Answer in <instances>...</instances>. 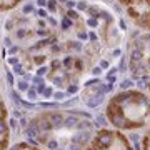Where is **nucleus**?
I'll return each mask as SVG.
<instances>
[{
    "mask_svg": "<svg viewBox=\"0 0 150 150\" xmlns=\"http://www.w3.org/2000/svg\"><path fill=\"white\" fill-rule=\"evenodd\" d=\"M77 129H78V130H83V129L87 130V129H89V122H78V123H77Z\"/></svg>",
    "mask_w": 150,
    "mask_h": 150,
    "instance_id": "nucleus-14",
    "label": "nucleus"
},
{
    "mask_svg": "<svg viewBox=\"0 0 150 150\" xmlns=\"http://www.w3.org/2000/svg\"><path fill=\"white\" fill-rule=\"evenodd\" d=\"M23 12H25V14H28V12H34V5H25V7H23Z\"/></svg>",
    "mask_w": 150,
    "mask_h": 150,
    "instance_id": "nucleus-28",
    "label": "nucleus"
},
{
    "mask_svg": "<svg viewBox=\"0 0 150 150\" xmlns=\"http://www.w3.org/2000/svg\"><path fill=\"white\" fill-rule=\"evenodd\" d=\"M67 17H68V19H77V14H75V12H68Z\"/></svg>",
    "mask_w": 150,
    "mask_h": 150,
    "instance_id": "nucleus-42",
    "label": "nucleus"
},
{
    "mask_svg": "<svg viewBox=\"0 0 150 150\" xmlns=\"http://www.w3.org/2000/svg\"><path fill=\"white\" fill-rule=\"evenodd\" d=\"M5 130H7L5 123H3V122H0V135H3V133H5Z\"/></svg>",
    "mask_w": 150,
    "mask_h": 150,
    "instance_id": "nucleus-30",
    "label": "nucleus"
},
{
    "mask_svg": "<svg viewBox=\"0 0 150 150\" xmlns=\"http://www.w3.org/2000/svg\"><path fill=\"white\" fill-rule=\"evenodd\" d=\"M47 3H48L47 0H37V5H40V7H45Z\"/></svg>",
    "mask_w": 150,
    "mask_h": 150,
    "instance_id": "nucleus-36",
    "label": "nucleus"
},
{
    "mask_svg": "<svg viewBox=\"0 0 150 150\" xmlns=\"http://www.w3.org/2000/svg\"><path fill=\"white\" fill-rule=\"evenodd\" d=\"M132 85H133V82L127 78V80H122V83H120V89H122V90H125V89H130Z\"/></svg>",
    "mask_w": 150,
    "mask_h": 150,
    "instance_id": "nucleus-9",
    "label": "nucleus"
},
{
    "mask_svg": "<svg viewBox=\"0 0 150 150\" xmlns=\"http://www.w3.org/2000/svg\"><path fill=\"white\" fill-rule=\"evenodd\" d=\"M55 85L62 87V78H60V77H57V78H55Z\"/></svg>",
    "mask_w": 150,
    "mask_h": 150,
    "instance_id": "nucleus-43",
    "label": "nucleus"
},
{
    "mask_svg": "<svg viewBox=\"0 0 150 150\" xmlns=\"http://www.w3.org/2000/svg\"><path fill=\"white\" fill-rule=\"evenodd\" d=\"M32 80H34V83H39V85H43V80H42V77H34Z\"/></svg>",
    "mask_w": 150,
    "mask_h": 150,
    "instance_id": "nucleus-27",
    "label": "nucleus"
},
{
    "mask_svg": "<svg viewBox=\"0 0 150 150\" xmlns=\"http://www.w3.org/2000/svg\"><path fill=\"white\" fill-rule=\"evenodd\" d=\"M54 97L57 98V100H62V98H65V94H62V92H57Z\"/></svg>",
    "mask_w": 150,
    "mask_h": 150,
    "instance_id": "nucleus-31",
    "label": "nucleus"
},
{
    "mask_svg": "<svg viewBox=\"0 0 150 150\" xmlns=\"http://www.w3.org/2000/svg\"><path fill=\"white\" fill-rule=\"evenodd\" d=\"M67 7H68V8L75 7V2H72V0H67Z\"/></svg>",
    "mask_w": 150,
    "mask_h": 150,
    "instance_id": "nucleus-44",
    "label": "nucleus"
},
{
    "mask_svg": "<svg viewBox=\"0 0 150 150\" xmlns=\"http://www.w3.org/2000/svg\"><path fill=\"white\" fill-rule=\"evenodd\" d=\"M7 82L10 83V85L14 83V77H12V74H7Z\"/></svg>",
    "mask_w": 150,
    "mask_h": 150,
    "instance_id": "nucleus-39",
    "label": "nucleus"
},
{
    "mask_svg": "<svg viewBox=\"0 0 150 150\" xmlns=\"http://www.w3.org/2000/svg\"><path fill=\"white\" fill-rule=\"evenodd\" d=\"M89 138H90V132L89 130H80V132H77L74 137H72V142L74 143H80V145H83L85 142H89Z\"/></svg>",
    "mask_w": 150,
    "mask_h": 150,
    "instance_id": "nucleus-2",
    "label": "nucleus"
},
{
    "mask_svg": "<svg viewBox=\"0 0 150 150\" xmlns=\"http://www.w3.org/2000/svg\"><path fill=\"white\" fill-rule=\"evenodd\" d=\"M87 23H89L90 27H97V20H95V19H89V22H87Z\"/></svg>",
    "mask_w": 150,
    "mask_h": 150,
    "instance_id": "nucleus-34",
    "label": "nucleus"
},
{
    "mask_svg": "<svg viewBox=\"0 0 150 150\" xmlns=\"http://www.w3.org/2000/svg\"><path fill=\"white\" fill-rule=\"evenodd\" d=\"M19 89L20 90H28V83L25 82V80H22V82H19Z\"/></svg>",
    "mask_w": 150,
    "mask_h": 150,
    "instance_id": "nucleus-20",
    "label": "nucleus"
},
{
    "mask_svg": "<svg viewBox=\"0 0 150 150\" xmlns=\"http://www.w3.org/2000/svg\"><path fill=\"white\" fill-rule=\"evenodd\" d=\"M70 25H72V20H70L68 17H65V19L62 20V28H65V30H68V28H70Z\"/></svg>",
    "mask_w": 150,
    "mask_h": 150,
    "instance_id": "nucleus-10",
    "label": "nucleus"
},
{
    "mask_svg": "<svg viewBox=\"0 0 150 150\" xmlns=\"http://www.w3.org/2000/svg\"><path fill=\"white\" fill-rule=\"evenodd\" d=\"M70 47H72V48H75V50H80V48H82L78 42H72V45H70Z\"/></svg>",
    "mask_w": 150,
    "mask_h": 150,
    "instance_id": "nucleus-32",
    "label": "nucleus"
},
{
    "mask_svg": "<svg viewBox=\"0 0 150 150\" xmlns=\"http://www.w3.org/2000/svg\"><path fill=\"white\" fill-rule=\"evenodd\" d=\"M27 95H28V98H35V95H37V89H35V87L28 89L27 90Z\"/></svg>",
    "mask_w": 150,
    "mask_h": 150,
    "instance_id": "nucleus-11",
    "label": "nucleus"
},
{
    "mask_svg": "<svg viewBox=\"0 0 150 150\" xmlns=\"http://www.w3.org/2000/svg\"><path fill=\"white\" fill-rule=\"evenodd\" d=\"M37 14H39V17H43V19L47 17V12H45V10H39Z\"/></svg>",
    "mask_w": 150,
    "mask_h": 150,
    "instance_id": "nucleus-41",
    "label": "nucleus"
},
{
    "mask_svg": "<svg viewBox=\"0 0 150 150\" xmlns=\"http://www.w3.org/2000/svg\"><path fill=\"white\" fill-rule=\"evenodd\" d=\"M52 127H54V125L50 123V120H48V118H42V120H40V125H39V129H40L43 133H45V132H48V130H52Z\"/></svg>",
    "mask_w": 150,
    "mask_h": 150,
    "instance_id": "nucleus-6",
    "label": "nucleus"
},
{
    "mask_svg": "<svg viewBox=\"0 0 150 150\" xmlns=\"http://www.w3.org/2000/svg\"><path fill=\"white\" fill-rule=\"evenodd\" d=\"M97 122H98V125H107V120L103 115H97Z\"/></svg>",
    "mask_w": 150,
    "mask_h": 150,
    "instance_id": "nucleus-17",
    "label": "nucleus"
},
{
    "mask_svg": "<svg viewBox=\"0 0 150 150\" xmlns=\"http://www.w3.org/2000/svg\"><path fill=\"white\" fill-rule=\"evenodd\" d=\"M100 65H102L103 68H107V67H109V63H107V62H105V60H102V62H100Z\"/></svg>",
    "mask_w": 150,
    "mask_h": 150,
    "instance_id": "nucleus-51",
    "label": "nucleus"
},
{
    "mask_svg": "<svg viewBox=\"0 0 150 150\" xmlns=\"http://www.w3.org/2000/svg\"><path fill=\"white\" fill-rule=\"evenodd\" d=\"M57 150H65V149H57Z\"/></svg>",
    "mask_w": 150,
    "mask_h": 150,
    "instance_id": "nucleus-58",
    "label": "nucleus"
},
{
    "mask_svg": "<svg viewBox=\"0 0 150 150\" xmlns=\"http://www.w3.org/2000/svg\"><path fill=\"white\" fill-rule=\"evenodd\" d=\"M43 60H45V57H42V55H39V57H35V62H37V63H42Z\"/></svg>",
    "mask_w": 150,
    "mask_h": 150,
    "instance_id": "nucleus-37",
    "label": "nucleus"
},
{
    "mask_svg": "<svg viewBox=\"0 0 150 150\" xmlns=\"http://www.w3.org/2000/svg\"><path fill=\"white\" fill-rule=\"evenodd\" d=\"M58 2H67V0H58Z\"/></svg>",
    "mask_w": 150,
    "mask_h": 150,
    "instance_id": "nucleus-57",
    "label": "nucleus"
},
{
    "mask_svg": "<svg viewBox=\"0 0 150 150\" xmlns=\"http://www.w3.org/2000/svg\"><path fill=\"white\" fill-rule=\"evenodd\" d=\"M78 37H80V39H83V40H85V39H87V34H85V32H78Z\"/></svg>",
    "mask_w": 150,
    "mask_h": 150,
    "instance_id": "nucleus-46",
    "label": "nucleus"
},
{
    "mask_svg": "<svg viewBox=\"0 0 150 150\" xmlns=\"http://www.w3.org/2000/svg\"><path fill=\"white\" fill-rule=\"evenodd\" d=\"M63 65H65V67H70V65H72V58H70V57L65 58V60H63Z\"/></svg>",
    "mask_w": 150,
    "mask_h": 150,
    "instance_id": "nucleus-35",
    "label": "nucleus"
},
{
    "mask_svg": "<svg viewBox=\"0 0 150 150\" xmlns=\"http://www.w3.org/2000/svg\"><path fill=\"white\" fill-rule=\"evenodd\" d=\"M3 115H5V110H3V105L0 103V118H2Z\"/></svg>",
    "mask_w": 150,
    "mask_h": 150,
    "instance_id": "nucleus-45",
    "label": "nucleus"
},
{
    "mask_svg": "<svg viewBox=\"0 0 150 150\" xmlns=\"http://www.w3.org/2000/svg\"><path fill=\"white\" fill-rule=\"evenodd\" d=\"M92 72H94V75H98V74H100V68H98V67H95L94 70H92Z\"/></svg>",
    "mask_w": 150,
    "mask_h": 150,
    "instance_id": "nucleus-49",
    "label": "nucleus"
},
{
    "mask_svg": "<svg viewBox=\"0 0 150 150\" xmlns=\"http://www.w3.org/2000/svg\"><path fill=\"white\" fill-rule=\"evenodd\" d=\"M10 150H20V147H19V145H15V147H12Z\"/></svg>",
    "mask_w": 150,
    "mask_h": 150,
    "instance_id": "nucleus-55",
    "label": "nucleus"
},
{
    "mask_svg": "<svg viewBox=\"0 0 150 150\" xmlns=\"http://www.w3.org/2000/svg\"><path fill=\"white\" fill-rule=\"evenodd\" d=\"M47 70H48L47 67H40L39 70H37V75H39V77H42V75H45V74H47Z\"/></svg>",
    "mask_w": 150,
    "mask_h": 150,
    "instance_id": "nucleus-21",
    "label": "nucleus"
},
{
    "mask_svg": "<svg viewBox=\"0 0 150 150\" xmlns=\"http://www.w3.org/2000/svg\"><path fill=\"white\" fill-rule=\"evenodd\" d=\"M77 7H78V10H87V3H85V2H78V5H77Z\"/></svg>",
    "mask_w": 150,
    "mask_h": 150,
    "instance_id": "nucleus-25",
    "label": "nucleus"
},
{
    "mask_svg": "<svg viewBox=\"0 0 150 150\" xmlns=\"http://www.w3.org/2000/svg\"><path fill=\"white\" fill-rule=\"evenodd\" d=\"M147 80H149L147 77H143L142 80H138V87H140V89H145V87H147Z\"/></svg>",
    "mask_w": 150,
    "mask_h": 150,
    "instance_id": "nucleus-19",
    "label": "nucleus"
},
{
    "mask_svg": "<svg viewBox=\"0 0 150 150\" xmlns=\"http://www.w3.org/2000/svg\"><path fill=\"white\" fill-rule=\"evenodd\" d=\"M120 28H123V30H125V28H127V23H125V22H120Z\"/></svg>",
    "mask_w": 150,
    "mask_h": 150,
    "instance_id": "nucleus-52",
    "label": "nucleus"
},
{
    "mask_svg": "<svg viewBox=\"0 0 150 150\" xmlns=\"http://www.w3.org/2000/svg\"><path fill=\"white\" fill-rule=\"evenodd\" d=\"M52 50H54V52H58V50H60V47H58V45H54V47H52Z\"/></svg>",
    "mask_w": 150,
    "mask_h": 150,
    "instance_id": "nucleus-53",
    "label": "nucleus"
},
{
    "mask_svg": "<svg viewBox=\"0 0 150 150\" xmlns=\"http://www.w3.org/2000/svg\"><path fill=\"white\" fill-rule=\"evenodd\" d=\"M47 145H48V149H50V150H57V149H58V143L55 142V140H50Z\"/></svg>",
    "mask_w": 150,
    "mask_h": 150,
    "instance_id": "nucleus-16",
    "label": "nucleus"
},
{
    "mask_svg": "<svg viewBox=\"0 0 150 150\" xmlns=\"http://www.w3.org/2000/svg\"><path fill=\"white\" fill-rule=\"evenodd\" d=\"M77 123H78V120H77L74 115L68 117V118H65V120H63V125H65L67 129H70V127H77Z\"/></svg>",
    "mask_w": 150,
    "mask_h": 150,
    "instance_id": "nucleus-7",
    "label": "nucleus"
},
{
    "mask_svg": "<svg viewBox=\"0 0 150 150\" xmlns=\"http://www.w3.org/2000/svg\"><path fill=\"white\" fill-rule=\"evenodd\" d=\"M123 150H132V149H127V147H125V149H123Z\"/></svg>",
    "mask_w": 150,
    "mask_h": 150,
    "instance_id": "nucleus-56",
    "label": "nucleus"
},
{
    "mask_svg": "<svg viewBox=\"0 0 150 150\" xmlns=\"http://www.w3.org/2000/svg\"><path fill=\"white\" fill-rule=\"evenodd\" d=\"M48 120H50V123H52L54 127H60V125H63V118H62L60 114H50V115H48Z\"/></svg>",
    "mask_w": 150,
    "mask_h": 150,
    "instance_id": "nucleus-5",
    "label": "nucleus"
},
{
    "mask_svg": "<svg viewBox=\"0 0 150 150\" xmlns=\"http://www.w3.org/2000/svg\"><path fill=\"white\" fill-rule=\"evenodd\" d=\"M125 67H127L125 58H122V60H120V65H118V70H120V72H125Z\"/></svg>",
    "mask_w": 150,
    "mask_h": 150,
    "instance_id": "nucleus-23",
    "label": "nucleus"
},
{
    "mask_svg": "<svg viewBox=\"0 0 150 150\" xmlns=\"http://www.w3.org/2000/svg\"><path fill=\"white\" fill-rule=\"evenodd\" d=\"M55 3H57V0H48V10H50V12H55V10H57V7H55Z\"/></svg>",
    "mask_w": 150,
    "mask_h": 150,
    "instance_id": "nucleus-12",
    "label": "nucleus"
},
{
    "mask_svg": "<svg viewBox=\"0 0 150 150\" xmlns=\"http://www.w3.org/2000/svg\"><path fill=\"white\" fill-rule=\"evenodd\" d=\"M77 102H78V98H72V100H68V102H65L63 105H65V107H70V105H75Z\"/></svg>",
    "mask_w": 150,
    "mask_h": 150,
    "instance_id": "nucleus-24",
    "label": "nucleus"
},
{
    "mask_svg": "<svg viewBox=\"0 0 150 150\" xmlns=\"http://www.w3.org/2000/svg\"><path fill=\"white\" fill-rule=\"evenodd\" d=\"M103 102V94H95V95H92V98L87 100V105L89 107H97V105H100Z\"/></svg>",
    "mask_w": 150,
    "mask_h": 150,
    "instance_id": "nucleus-4",
    "label": "nucleus"
},
{
    "mask_svg": "<svg viewBox=\"0 0 150 150\" xmlns=\"http://www.w3.org/2000/svg\"><path fill=\"white\" fill-rule=\"evenodd\" d=\"M117 72V68H110V72H109V75H114Z\"/></svg>",
    "mask_w": 150,
    "mask_h": 150,
    "instance_id": "nucleus-54",
    "label": "nucleus"
},
{
    "mask_svg": "<svg viewBox=\"0 0 150 150\" xmlns=\"http://www.w3.org/2000/svg\"><path fill=\"white\" fill-rule=\"evenodd\" d=\"M58 67H60V62H58V60L52 62V68H58Z\"/></svg>",
    "mask_w": 150,
    "mask_h": 150,
    "instance_id": "nucleus-40",
    "label": "nucleus"
},
{
    "mask_svg": "<svg viewBox=\"0 0 150 150\" xmlns=\"http://www.w3.org/2000/svg\"><path fill=\"white\" fill-rule=\"evenodd\" d=\"M142 57H143V54H142V50H138V48H133V52H132V62H140L142 60Z\"/></svg>",
    "mask_w": 150,
    "mask_h": 150,
    "instance_id": "nucleus-8",
    "label": "nucleus"
},
{
    "mask_svg": "<svg viewBox=\"0 0 150 150\" xmlns=\"http://www.w3.org/2000/svg\"><path fill=\"white\" fill-rule=\"evenodd\" d=\"M22 105H23L25 109H34V107H35L34 103H30V102H22Z\"/></svg>",
    "mask_w": 150,
    "mask_h": 150,
    "instance_id": "nucleus-33",
    "label": "nucleus"
},
{
    "mask_svg": "<svg viewBox=\"0 0 150 150\" xmlns=\"http://www.w3.org/2000/svg\"><path fill=\"white\" fill-rule=\"evenodd\" d=\"M19 52V47H12L10 48V54H17Z\"/></svg>",
    "mask_w": 150,
    "mask_h": 150,
    "instance_id": "nucleus-48",
    "label": "nucleus"
},
{
    "mask_svg": "<svg viewBox=\"0 0 150 150\" xmlns=\"http://www.w3.org/2000/svg\"><path fill=\"white\" fill-rule=\"evenodd\" d=\"M27 135L28 138H39L40 137V129L37 123H30V127H27Z\"/></svg>",
    "mask_w": 150,
    "mask_h": 150,
    "instance_id": "nucleus-3",
    "label": "nucleus"
},
{
    "mask_svg": "<svg viewBox=\"0 0 150 150\" xmlns=\"http://www.w3.org/2000/svg\"><path fill=\"white\" fill-rule=\"evenodd\" d=\"M14 72H15V74H19V75H25V72H23V68H22V65H15Z\"/></svg>",
    "mask_w": 150,
    "mask_h": 150,
    "instance_id": "nucleus-18",
    "label": "nucleus"
},
{
    "mask_svg": "<svg viewBox=\"0 0 150 150\" xmlns=\"http://www.w3.org/2000/svg\"><path fill=\"white\" fill-rule=\"evenodd\" d=\"M52 94H54V90L50 89V87H47V89L43 90V95H45V97H50Z\"/></svg>",
    "mask_w": 150,
    "mask_h": 150,
    "instance_id": "nucleus-26",
    "label": "nucleus"
},
{
    "mask_svg": "<svg viewBox=\"0 0 150 150\" xmlns=\"http://www.w3.org/2000/svg\"><path fill=\"white\" fill-rule=\"evenodd\" d=\"M10 127H12V129H15V127H17V122H15V118H12V120H10Z\"/></svg>",
    "mask_w": 150,
    "mask_h": 150,
    "instance_id": "nucleus-47",
    "label": "nucleus"
},
{
    "mask_svg": "<svg viewBox=\"0 0 150 150\" xmlns=\"http://www.w3.org/2000/svg\"><path fill=\"white\" fill-rule=\"evenodd\" d=\"M39 107H42V109H54V107H57V103H39Z\"/></svg>",
    "mask_w": 150,
    "mask_h": 150,
    "instance_id": "nucleus-13",
    "label": "nucleus"
},
{
    "mask_svg": "<svg viewBox=\"0 0 150 150\" xmlns=\"http://www.w3.org/2000/svg\"><path fill=\"white\" fill-rule=\"evenodd\" d=\"M133 149H135V150H140V143H138V142H133Z\"/></svg>",
    "mask_w": 150,
    "mask_h": 150,
    "instance_id": "nucleus-50",
    "label": "nucleus"
},
{
    "mask_svg": "<svg viewBox=\"0 0 150 150\" xmlns=\"http://www.w3.org/2000/svg\"><path fill=\"white\" fill-rule=\"evenodd\" d=\"M89 12H90L92 15H98V14H102V12H100V10H98L97 7H90V8H89Z\"/></svg>",
    "mask_w": 150,
    "mask_h": 150,
    "instance_id": "nucleus-22",
    "label": "nucleus"
},
{
    "mask_svg": "<svg viewBox=\"0 0 150 150\" xmlns=\"http://www.w3.org/2000/svg\"><path fill=\"white\" fill-rule=\"evenodd\" d=\"M67 150H82V145H80V143H74V142H72Z\"/></svg>",
    "mask_w": 150,
    "mask_h": 150,
    "instance_id": "nucleus-15",
    "label": "nucleus"
},
{
    "mask_svg": "<svg viewBox=\"0 0 150 150\" xmlns=\"http://www.w3.org/2000/svg\"><path fill=\"white\" fill-rule=\"evenodd\" d=\"M17 37H25V30H23V28H20V30H19V32H17Z\"/></svg>",
    "mask_w": 150,
    "mask_h": 150,
    "instance_id": "nucleus-38",
    "label": "nucleus"
},
{
    "mask_svg": "<svg viewBox=\"0 0 150 150\" xmlns=\"http://www.w3.org/2000/svg\"><path fill=\"white\" fill-rule=\"evenodd\" d=\"M114 142V133H110V132H102V133H98L95 138V149H109L110 145Z\"/></svg>",
    "mask_w": 150,
    "mask_h": 150,
    "instance_id": "nucleus-1",
    "label": "nucleus"
},
{
    "mask_svg": "<svg viewBox=\"0 0 150 150\" xmlns=\"http://www.w3.org/2000/svg\"><path fill=\"white\" fill-rule=\"evenodd\" d=\"M77 90H78V87H77V85H70V87H68V94H75Z\"/></svg>",
    "mask_w": 150,
    "mask_h": 150,
    "instance_id": "nucleus-29",
    "label": "nucleus"
}]
</instances>
